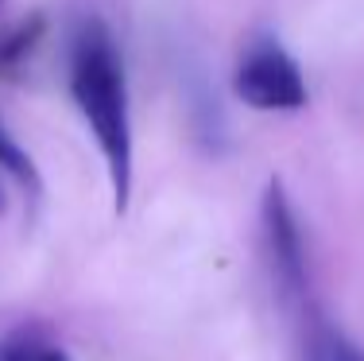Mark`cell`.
<instances>
[{"label": "cell", "instance_id": "obj_7", "mask_svg": "<svg viewBox=\"0 0 364 361\" xmlns=\"http://www.w3.org/2000/svg\"><path fill=\"white\" fill-rule=\"evenodd\" d=\"M314 361H364V350L353 346L345 334L337 330H326L318 338V350H314Z\"/></svg>", "mask_w": 364, "mask_h": 361}, {"label": "cell", "instance_id": "obj_8", "mask_svg": "<svg viewBox=\"0 0 364 361\" xmlns=\"http://www.w3.org/2000/svg\"><path fill=\"white\" fill-rule=\"evenodd\" d=\"M4 210H8V199H4V187H0V218H4Z\"/></svg>", "mask_w": 364, "mask_h": 361}, {"label": "cell", "instance_id": "obj_2", "mask_svg": "<svg viewBox=\"0 0 364 361\" xmlns=\"http://www.w3.org/2000/svg\"><path fill=\"white\" fill-rule=\"evenodd\" d=\"M232 90L245 105L259 109V113H299L310 98L302 66L272 39L245 51L237 74H232Z\"/></svg>", "mask_w": 364, "mask_h": 361}, {"label": "cell", "instance_id": "obj_1", "mask_svg": "<svg viewBox=\"0 0 364 361\" xmlns=\"http://www.w3.org/2000/svg\"><path fill=\"white\" fill-rule=\"evenodd\" d=\"M70 98L90 125L97 152L105 159L112 210L124 214L132 199V113H128V78L117 39L101 20H85L70 47Z\"/></svg>", "mask_w": 364, "mask_h": 361}, {"label": "cell", "instance_id": "obj_4", "mask_svg": "<svg viewBox=\"0 0 364 361\" xmlns=\"http://www.w3.org/2000/svg\"><path fill=\"white\" fill-rule=\"evenodd\" d=\"M0 361H74V357L55 334L39 330V326H20V330H8L0 338Z\"/></svg>", "mask_w": 364, "mask_h": 361}, {"label": "cell", "instance_id": "obj_5", "mask_svg": "<svg viewBox=\"0 0 364 361\" xmlns=\"http://www.w3.org/2000/svg\"><path fill=\"white\" fill-rule=\"evenodd\" d=\"M0 171H4L8 179H16V183H20L28 194H39V191H43V179H39L36 159H31L28 152L20 148V140L8 132L4 120H0Z\"/></svg>", "mask_w": 364, "mask_h": 361}, {"label": "cell", "instance_id": "obj_6", "mask_svg": "<svg viewBox=\"0 0 364 361\" xmlns=\"http://www.w3.org/2000/svg\"><path fill=\"white\" fill-rule=\"evenodd\" d=\"M39 36H43V20L31 16V20H20L16 28H8L0 36V70L12 74L23 66V58H31V51L39 47Z\"/></svg>", "mask_w": 364, "mask_h": 361}, {"label": "cell", "instance_id": "obj_3", "mask_svg": "<svg viewBox=\"0 0 364 361\" xmlns=\"http://www.w3.org/2000/svg\"><path fill=\"white\" fill-rule=\"evenodd\" d=\"M259 226H264V248H267V264H272L279 295L302 299V291H306V245H302L299 218H294V206L279 179H272L264 191Z\"/></svg>", "mask_w": 364, "mask_h": 361}]
</instances>
